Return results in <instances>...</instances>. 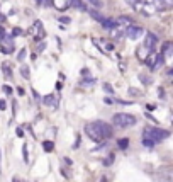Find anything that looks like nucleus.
<instances>
[{"instance_id":"nucleus-45","label":"nucleus","mask_w":173,"mask_h":182,"mask_svg":"<svg viewBox=\"0 0 173 182\" xmlns=\"http://www.w3.org/2000/svg\"><path fill=\"white\" fill-rule=\"evenodd\" d=\"M102 182H105V181H102Z\"/></svg>"},{"instance_id":"nucleus-23","label":"nucleus","mask_w":173,"mask_h":182,"mask_svg":"<svg viewBox=\"0 0 173 182\" xmlns=\"http://www.w3.org/2000/svg\"><path fill=\"white\" fill-rule=\"evenodd\" d=\"M24 58H26V48H22L19 51V55H17V60L19 61H24Z\"/></svg>"},{"instance_id":"nucleus-42","label":"nucleus","mask_w":173,"mask_h":182,"mask_svg":"<svg viewBox=\"0 0 173 182\" xmlns=\"http://www.w3.org/2000/svg\"><path fill=\"white\" fill-rule=\"evenodd\" d=\"M17 92H19V95H24V89H22V87H19V89H17Z\"/></svg>"},{"instance_id":"nucleus-16","label":"nucleus","mask_w":173,"mask_h":182,"mask_svg":"<svg viewBox=\"0 0 173 182\" xmlns=\"http://www.w3.org/2000/svg\"><path fill=\"white\" fill-rule=\"evenodd\" d=\"M100 24H102L105 29H109V31L112 29V27H115V20H114V19H104Z\"/></svg>"},{"instance_id":"nucleus-44","label":"nucleus","mask_w":173,"mask_h":182,"mask_svg":"<svg viewBox=\"0 0 173 182\" xmlns=\"http://www.w3.org/2000/svg\"><path fill=\"white\" fill-rule=\"evenodd\" d=\"M0 172H2V169H0Z\"/></svg>"},{"instance_id":"nucleus-34","label":"nucleus","mask_w":173,"mask_h":182,"mask_svg":"<svg viewBox=\"0 0 173 182\" xmlns=\"http://www.w3.org/2000/svg\"><path fill=\"white\" fill-rule=\"evenodd\" d=\"M3 92L5 94H12V89H10L9 85H3Z\"/></svg>"},{"instance_id":"nucleus-29","label":"nucleus","mask_w":173,"mask_h":182,"mask_svg":"<svg viewBox=\"0 0 173 182\" xmlns=\"http://www.w3.org/2000/svg\"><path fill=\"white\" fill-rule=\"evenodd\" d=\"M139 80L144 82V83H149V82H151V78H149V77H144V75H139Z\"/></svg>"},{"instance_id":"nucleus-43","label":"nucleus","mask_w":173,"mask_h":182,"mask_svg":"<svg viewBox=\"0 0 173 182\" xmlns=\"http://www.w3.org/2000/svg\"><path fill=\"white\" fill-rule=\"evenodd\" d=\"M43 2H44V0H36V4H38V5H43Z\"/></svg>"},{"instance_id":"nucleus-19","label":"nucleus","mask_w":173,"mask_h":182,"mask_svg":"<svg viewBox=\"0 0 173 182\" xmlns=\"http://www.w3.org/2000/svg\"><path fill=\"white\" fill-rule=\"evenodd\" d=\"M43 148H44V152L46 153H51L53 152V148H54V143L53 141H44L43 143Z\"/></svg>"},{"instance_id":"nucleus-22","label":"nucleus","mask_w":173,"mask_h":182,"mask_svg":"<svg viewBox=\"0 0 173 182\" xmlns=\"http://www.w3.org/2000/svg\"><path fill=\"white\" fill-rule=\"evenodd\" d=\"M112 162H114V153H110L105 160H104V165H105V167H109V165H112Z\"/></svg>"},{"instance_id":"nucleus-36","label":"nucleus","mask_w":173,"mask_h":182,"mask_svg":"<svg viewBox=\"0 0 173 182\" xmlns=\"http://www.w3.org/2000/svg\"><path fill=\"white\" fill-rule=\"evenodd\" d=\"M7 107V104H5V101H0V111H3Z\"/></svg>"},{"instance_id":"nucleus-37","label":"nucleus","mask_w":173,"mask_h":182,"mask_svg":"<svg viewBox=\"0 0 173 182\" xmlns=\"http://www.w3.org/2000/svg\"><path fill=\"white\" fill-rule=\"evenodd\" d=\"M32 94H34V99H36V101H41V95H39L36 90H32Z\"/></svg>"},{"instance_id":"nucleus-4","label":"nucleus","mask_w":173,"mask_h":182,"mask_svg":"<svg viewBox=\"0 0 173 182\" xmlns=\"http://www.w3.org/2000/svg\"><path fill=\"white\" fill-rule=\"evenodd\" d=\"M144 63H146L151 70H156L158 66H161V65L165 63V58L161 56V53H149V55L146 56Z\"/></svg>"},{"instance_id":"nucleus-40","label":"nucleus","mask_w":173,"mask_h":182,"mask_svg":"<svg viewBox=\"0 0 173 182\" xmlns=\"http://www.w3.org/2000/svg\"><path fill=\"white\" fill-rule=\"evenodd\" d=\"M2 36H5V31H3V27H2V26H0V38H2Z\"/></svg>"},{"instance_id":"nucleus-18","label":"nucleus","mask_w":173,"mask_h":182,"mask_svg":"<svg viewBox=\"0 0 173 182\" xmlns=\"http://www.w3.org/2000/svg\"><path fill=\"white\" fill-rule=\"evenodd\" d=\"M90 15H92V17H93V19L95 20H98V22H102V20L105 19V17H104V15H102V14H100V12H98V10H90Z\"/></svg>"},{"instance_id":"nucleus-24","label":"nucleus","mask_w":173,"mask_h":182,"mask_svg":"<svg viewBox=\"0 0 173 182\" xmlns=\"http://www.w3.org/2000/svg\"><path fill=\"white\" fill-rule=\"evenodd\" d=\"M102 89H104V90H105L107 94H112V92H114L112 85H109V83H104V85H102Z\"/></svg>"},{"instance_id":"nucleus-30","label":"nucleus","mask_w":173,"mask_h":182,"mask_svg":"<svg viewBox=\"0 0 173 182\" xmlns=\"http://www.w3.org/2000/svg\"><path fill=\"white\" fill-rule=\"evenodd\" d=\"M139 94H141V92L137 90V89H133V87L129 89V95H139Z\"/></svg>"},{"instance_id":"nucleus-21","label":"nucleus","mask_w":173,"mask_h":182,"mask_svg":"<svg viewBox=\"0 0 173 182\" xmlns=\"http://www.w3.org/2000/svg\"><path fill=\"white\" fill-rule=\"evenodd\" d=\"M117 145H119V148L126 150V148H127V145H129V140H127V138H122V140H119V143H117Z\"/></svg>"},{"instance_id":"nucleus-7","label":"nucleus","mask_w":173,"mask_h":182,"mask_svg":"<svg viewBox=\"0 0 173 182\" xmlns=\"http://www.w3.org/2000/svg\"><path fill=\"white\" fill-rule=\"evenodd\" d=\"M31 32L34 34L36 41H43L44 39V36H46V31H44V27H43V22H41V20H36V22L32 24Z\"/></svg>"},{"instance_id":"nucleus-2","label":"nucleus","mask_w":173,"mask_h":182,"mask_svg":"<svg viewBox=\"0 0 173 182\" xmlns=\"http://www.w3.org/2000/svg\"><path fill=\"white\" fill-rule=\"evenodd\" d=\"M170 136V131L161 130V128H154V126H148L143 130V140H148L153 145H156L158 141H163L165 138Z\"/></svg>"},{"instance_id":"nucleus-8","label":"nucleus","mask_w":173,"mask_h":182,"mask_svg":"<svg viewBox=\"0 0 173 182\" xmlns=\"http://www.w3.org/2000/svg\"><path fill=\"white\" fill-rule=\"evenodd\" d=\"M156 43H158V36L153 34V32H146V36H144V48L148 51L154 50V46H156Z\"/></svg>"},{"instance_id":"nucleus-20","label":"nucleus","mask_w":173,"mask_h":182,"mask_svg":"<svg viewBox=\"0 0 173 182\" xmlns=\"http://www.w3.org/2000/svg\"><path fill=\"white\" fill-rule=\"evenodd\" d=\"M20 75H22L24 78H29V77H31V71H29V66H26V65H24V66L20 68Z\"/></svg>"},{"instance_id":"nucleus-11","label":"nucleus","mask_w":173,"mask_h":182,"mask_svg":"<svg viewBox=\"0 0 173 182\" xmlns=\"http://www.w3.org/2000/svg\"><path fill=\"white\" fill-rule=\"evenodd\" d=\"M43 102H44L46 106H53V107H56V106H58V97L54 95V94H48V95H44Z\"/></svg>"},{"instance_id":"nucleus-32","label":"nucleus","mask_w":173,"mask_h":182,"mask_svg":"<svg viewBox=\"0 0 173 182\" xmlns=\"http://www.w3.org/2000/svg\"><path fill=\"white\" fill-rule=\"evenodd\" d=\"M127 2H129V4H131L133 7H136V5H139V4H141L143 0H127Z\"/></svg>"},{"instance_id":"nucleus-10","label":"nucleus","mask_w":173,"mask_h":182,"mask_svg":"<svg viewBox=\"0 0 173 182\" xmlns=\"http://www.w3.org/2000/svg\"><path fill=\"white\" fill-rule=\"evenodd\" d=\"M161 56L165 58V61L170 60L173 56V43H170V41H166L163 44V51H161Z\"/></svg>"},{"instance_id":"nucleus-41","label":"nucleus","mask_w":173,"mask_h":182,"mask_svg":"<svg viewBox=\"0 0 173 182\" xmlns=\"http://www.w3.org/2000/svg\"><path fill=\"white\" fill-rule=\"evenodd\" d=\"M82 75H85L86 77V75H88V68H83V70H82Z\"/></svg>"},{"instance_id":"nucleus-17","label":"nucleus","mask_w":173,"mask_h":182,"mask_svg":"<svg viewBox=\"0 0 173 182\" xmlns=\"http://www.w3.org/2000/svg\"><path fill=\"white\" fill-rule=\"evenodd\" d=\"M2 68H3V75L9 78V77H12V70H10V63L9 61H3L2 63Z\"/></svg>"},{"instance_id":"nucleus-39","label":"nucleus","mask_w":173,"mask_h":182,"mask_svg":"<svg viewBox=\"0 0 173 182\" xmlns=\"http://www.w3.org/2000/svg\"><path fill=\"white\" fill-rule=\"evenodd\" d=\"M59 20H61V22H66V24H68V22H70V17H59Z\"/></svg>"},{"instance_id":"nucleus-35","label":"nucleus","mask_w":173,"mask_h":182,"mask_svg":"<svg viewBox=\"0 0 173 182\" xmlns=\"http://www.w3.org/2000/svg\"><path fill=\"white\" fill-rule=\"evenodd\" d=\"M44 48H46V44H44L43 41H39V48H38V50H39V51H43Z\"/></svg>"},{"instance_id":"nucleus-12","label":"nucleus","mask_w":173,"mask_h":182,"mask_svg":"<svg viewBox=\"0 0 173 182\" xmlns=\"http://www.w3.org/2000/svg\"><path fill=\"white\" fill-rule=\"evenodd\" d=\"M53 7L58 10H66L70 7V0H53Z\"/></svg>"},{"instance_id":"nucleus-28","label":"nucleus","mask_w":173,"mask_h":182,"mask_svg":"<svg viewBox=\"0 0 173 182\" xmlns=\"http://www.w3.org/2000/svg\"><path fill=\"white\" fill-rule=\"evenodd\" d=\"M163 5H165V9H170L173 5V0H163Z\"/></svg>"},{"instance_id":"nucleus-15","label":"nucleus","mask_w":173,"mask_h":182,"mask_svg":"<svg viewBox=\"0 0 173 182\" xmlns=\"http://www.w3.org/2000/svg\"><path fill=\"white\" fill-rule=\"evenodd\" d=\"M70 7H75L78 10H86L85 2H82V0H70Z\"/></svg>"},{"instance_id":"nucleus-13","label":"nucleus","mask_w":173,"mask_h":182,"mask_svg":"<svg viewBox=\"0 0 173 182\" xmlns=\"http://www.w3.org/2000/svg\"><path fill=\"white\" fill-rule=\"evenodd\" d=\"M124 31H126V29H122V27H117V26H115V27H112L109 32H110V38H112V39H121V38L124 36Z\"/></svg>"},{"instance_id":"nucleus-27","label":"nucleus","mask_w":173,"mask_h":182,"mask_svg":"<svg viewBox=\"0 0 173 182\" xmlns=\"http://www.w3.org/2000/svg\"><path fill=\"white\" fill-rule=\"evenodd\" d=\"M93 82H95V78H90V80H83V82H82V85L88 87V85H93Z\"/></svg>"},{"instance_id":"nucleus-33","label":"nucleus","mask_w":173,"mask_h":182,"mask_svg":"<svg viewBox=\"0 0 173 182\" xmlns=\"http://www.w3.org/2000/svg\"><path fill=\"white\" fill-rule=\"evenodd\" d=\"M80 143H82V140H80V134L77 136V141H75V145H73V148H78L80 146Z\"/></svg>"},{"instance_id":"nucleus-1","label":"nucleus","mask_w":173,"mask_h":182,"mask_svg":"<svg viewBox=\"0 0 173 182\" xmlns=\"http://www.w3.org/2000/svg\"><path fill=\"white\" fill-rule=\"evenodd\" d=\"M85 133L92 141L102 143V141H105L107 138L112 136V128L102 121H93V123L85 124Z\"/></svg>"},{"instance_id":"nucleus-14","label":"nucleus","mask_w":173,"mask_h":182,"mask_svg":"<svg viewBox=\"0 0 173 182\" xmlns=\"http://www.w3.org/2000/svg\"><path fill=\"white\" fill-rule=\"evenodd\" d=\"M148 55H149V51L146 50V48H144L143 44H141V46H139V48L136 50V56H137V58H139L141 61H144V60H146V56H148Z\"/></svg>"},{"instance_id":"nucleus-3","label":"nucleus","mask_w":173,"mask_h":182,"mask_svg":"<svg viewBox=\"0 0 173 182\" xmlns=\"http://www.w3.org/2000/svg\"><path fill=\"white\" fill-rule=\"evenodd\" d=\"M136 121H137V119H136L133 114H126V112H119V114H115L114 118H112V123H114L115 126H119V128L134 126Z\"/></svg>"},{"instance_id":"nucleus-31","label":"nucleus","mask_w":173,"mask_h":182,"mask_svg":"<svg viewBox=\"0 0 173 182\" xmlns=\"http://www.w3.org/2000/svg\"><path fill=\"white\" fill-rule=\"evenodd\" d=\"M22 155H24V160H26V162H27L29 158H27V146H26V145H24V146H22Z\"/></svg>"},{"instance_id":"nucleus-5","label":"nucleus","mask_w":173,"mask_h":182,"mask_svg":"<svg viewBox=\"0 0 173 182\" xmlns=\"http://www.w3.org/2000/svg\"><path fill=\"white\" fill-rule=\"evenodd\" d=\"M0 50H2V53H5V55H9V53H12V51L15 50V46H14V39L10 38V36H2L0 38Z\"/></svg>"},{"instance_id":"nucleus-25","label":"nucleus","mask_w":173,"mask_h":182,"mask_svg":"<svg viewBox=\"0 0 173 182\" xmlns=\"http://www.w3.org/2000/svg\"><path fill=\"white\" fill-rule=\"evenodd\" d=\"M88 2H90L95 9H100V7H102V2H100V0H88Z\"/></svg>"},{"instance_id":"nucleus-26","label":"nucleus","mask_w":173,"mask_h":182,"mask_svg":"<svg viewBox=\"0 0 173 182\" xmlns=\"http://www.w3.org/2000/svg\"><path fill=\"white\" fill-rule=\"evenodd\" d=\"M12 34H14V36H22V34H24V31L20 29V27H14Z\"/></svg>"},{"instance_id":"nucleus-9","label":"nucleus","mask_w":173,"mask_h":182,"mask_svg":"<svg viewBox=\"0 0 173 182\" xmlns=\"http://www.w3.org/2000/svg\"><path fill=\"white\" fill-rule=\"evenodd\" d=\"M115 20V26L117 27H122V29H126V27H129V26H133L134 22H133V19L131 17H127V15H119Z\"/></svg>"},{"instance_id":"nucleus-6","label":"nucleus","mask_w":173,"mask_h":182,"mask_svg":"<svg viewBox=\"0 0 173 182\" xmlns=\"http://www.w3.org/2000/svg\"><path fill=\"white\" fill-rule=\"evenodd\" d=\"M124 34L129 38V39H137L139 36H143V34H144V29L141 27V26H136V24H133V26L126 27Z\"/></svg>"},{"instance_id":"nucleus-38","label":"nucleus","mask_w":173,"mask_h":182,"mask_svg":"<svg viewBox=\"0 0 173 182\" xmlns=\"http://www.w3.org/2000/svg\"><path fill=\"white\" fill-rule=\"evenodd\" d=\"M17 136H20V138H22V136H24V131H22V130H20V128H17Z\"/></svg>"}]
</instances>
